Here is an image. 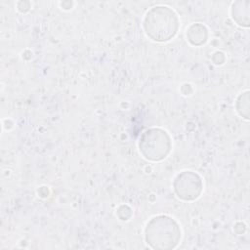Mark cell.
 Here are the masks:
<instances>
[{
	"label": "cell",
	"instance_id": "1",
	"mask_svg": "<svg viewBox=\"0 0 250 250\" xmlns=\"http://www.w3.org/2000/svg\"><path fill=\"white\" fill-rule=\"evenodd\" d=\"M145 29L152 40L167 41L178 29V18L168 7H154L146 16Z\"/></svg>",
	"mask_w": 250,
	"mask_h": 250
},
{
	"label": "cell",
	"instance_id": "2",
	"mask_svg": "<svg viewBox=\"0 0 250 250\" xmlns=\"http://www.w3.org/2000/svg\"><path fill=\"white\" fill-rule=\"evenodd\" d=\"M180 237L177 223L167 216L153 218L146 229V240L153 248H173Z\"/></svg>",
	"mask_w": 250,
	"mask_h": 250
}]
</instances>
